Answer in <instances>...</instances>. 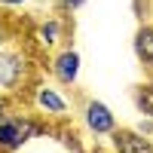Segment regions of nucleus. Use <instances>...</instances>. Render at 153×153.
<instances>
[{
  "instance_id": "nucleus-1",
  "label": "nucleus",
  "mask_w": 153,
  "mask_h": 153,
  "mask_svg": "<svg viewBox=\"0 0 153 153\" xmlns=\"http://www.w3.org/2000/svg\"><path fill=\"white\" fill-rule=\"evenodd\" d=\"M49 129L46 123H40L31 113H22V110H9L3 120H0V153H16L22 150L31 138L43 135Z\"/></svg>"
},
{
  "instance_id": "nucleus-2",
  "label": "nucleus",
  "mask_w": 153,
  "mask_h": 153,
  "mask_svg": "<svg viewBox=\"0 0 153 153\" xmlns=\"http://www.w3.org/2000/svg\"><path fill=\"white\" fill-rule=\"evenodd\" d=\"M28 74H31V58L25 49L16 46H6L0 49V92H19V86L28 83Z\"/></svg>"
},
{
  "instance_id": "nucleus-3",
  "label": "nucleus",
  "mask_w": 153,
  "mask_h": 153,
  "mask_svg": "<svg viewBox=\"0 0 153 153\" xmlns=\"http://www.w3.org/2000/svg\"><path fill=\"white\" fill-rule=\"evenodd\" d=\"M31 101L46 120H68V113H71V101L61 95V89L49 86V83H37L31 92Z\"/></svg>"
},
{
  "instance_id": "nucleus-4",
  "label": "nucleus",
  "mask_w": 153,
  "mask_h": 153,
  "mask_svg": "<svg viewBox=\"0 0 153 153\" xmlns=\"http://www.w3.org/2000/svg\"><path fill=\"white\" fill-rule=\"evenodd\" d=\"M83 126H86L89 135H95V138H107L113 129H117V113H113L104 101L89 98L86 104H83Z\"/></svg>"
},
{
  "instance_id": "nucleus-5",
  "label": "nucleus",
  "mask_w": 153,
  "mask_h": 153,
  "mask_svg": "<svg viewBox=\"0 0 153 153\" xmlns=\"http://www.w3.org/2000/svg\"><path fill=\"white\" fill-rule=\"evenodd\" d=\"M113 153H153V138L141 129H129V126H117L110 135Z\"/></svg>"
},
{
  "instance_id": "nucleus-6",
  "label": "nucleus",
  "mask_w": 153,
  "mask_h": 153,
  "mask_svg": "<svg viewBox=\"0 0 153 153\" xmlns=\"http://www.w3.org/2000/svg\"><path fill=\"white\" fill-rule=\"evenodd\" d=\"M80 52L71 46L65 49H58V52L52 55V61H49V71H52V76L61 83V86H74L76 83V76H80Z\"/></svg>"
},
{
  "instance_id": "nucleus-7",
  "label": "nucleus",
  "mask_w": 153,
  "mask_h": 153,
  "mask_svg": "<svg viewBox=\"0 0 153 153\" xmlns=\"http://www.w3.org/2000/svg\"><path fill=\"white\" fill-rule=\"evenodd\" d=\"M61 40H65V22L61 19H46L34 28V46L40 49V52H49V49H55Z\"/></svg>"
},
{
  "instance_id": "nucleus-8",
  "label": "nucleus",
  "mask_w": 153,
  "mask_h": 153,
  "mask_svg": "<svg viewBox=\"0 0 153 153\" xmlns=\"http://www.w3.org/2000/svg\"><path fill=\"white\" fill-rule=\"evenodd\" d=\"M135 55L144 68H153V25H141L135 31Z\"/></svg>"
},
{
  "instance_id": "nucleus-9",
  "label": "nucleus",
  "mask_w": 153,
  "mask_h": 153,
  "mask_svg": "<svg viewBox=\"0 0 153 153\" xmlns=\"http://www.w3.org/2000/svg\"><path fill=\"white\" fill-rule=\"evenodd\" d=\"M135 107H138V113H144V120H153V80L135 89Z\"/></svg>"
},
{
  "instance_id": "nucleus-10",
  "label": "nucleus",
  "mask_w": 153,
  "mask_h": 153,
  "mask_svg": "<svg viewBox=\"0 0 153 153\" xmlns=\"http://www.w3.org/2000/svg\"><path fill=\"white\" fill-rule=\"evenodd\" d=\"M58 6H61V12H76V9H83L86 6V0H58Z\"/></svg>"
},
{
  "instance_id": "nucleus-11",
  "label": "nucleus",
  "mask_w": 153,
  "mask_h": 153,
  "mask_svg": "<svg viewBox=\"0 0 153 153\" xmlns=\"http://www.w3.org/2000/svg\"><path fill=\"white\" fill-rule=\"evenodd\" d=\"M9 110H12V101H9V95H6V92H0V120H3Z\"/></svg>"
},
{
  "instance_id": "nucleus-12",
  "label": "nucleus",
  "mask_w": 153,
  "mask_h": 153,
  "mask_svg": "<svg viewBox=\"0 0 153 153\" xmlns=\"http://www.w3.org/2000/svg\"><path fill=\"white\" fill-rule=\"evenodd\" d=\"M6 40H9V28H6V22L0 19V46H3Z\"/></svg>"
},
{
  "instance_id": "nucleus-13",
  "label": "nucleus",
  "mask_w": 153,
  "mask_h": 153,
  "mask_svg": "<svg viewBox=\"0 0 153 153\" xmlns=\"http://www.w3.org/2000/svg\"><path fill=\"white\" fill-rule=\"evenodd\" d=\"M22 3H28V0H0V6H22Z\"/></svg>"
},
{
  "instance_id": "nucleus-14",
  "label": "nucleus",
  "mask_w": 153,
  "mask_h": 153,
  "mask_svg": "<svg viewBox=\"0 0 153 153\" xmlns=\"http://www.w3.org/2000/svg\"><path fill=\"white\" fill-rule=\"evenodd\" d=\"M92 153H113V150H101V147H95V150H92Z\"/></svg>"
}]
</instances>
